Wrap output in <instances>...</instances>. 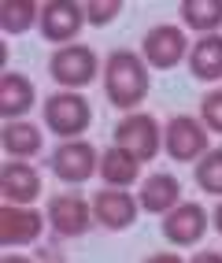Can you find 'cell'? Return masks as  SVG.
Listing matches in <instances>:
<instances>
[{
    "label": "cell",
    "mask_w": 222,
    "mask_h": 263,
    "mask_svg": "<svg viewBox=\"0 0 222 263\" xmlns=\"http://www.w3.org/2000/svg\"><path fill=\"white\" fill-rule=\"evenodd\" d=\"M104 93L115 108H123L133 115V108L148 97V67H145V56L130 48H118L108 56L104 63Z\"/></svg>",
    "instance_id": "6da1fadb"
},
{
    "label": "cell",
    "mask_w": 222,
    "mask_h": 263,
    "mask_svg": "<svg viewBox=\"0 0 222 263\" xmlns=\"http://www.w3.org/2000/svg\"><path fill=\"white\" fill-rule=\"evenodd\" d=\"M93 122V108L82 93H71V89H59L45 100V126L52 130L63 141H82V134L89 130Z\"/></svg>",
    "instance_id": "7a4b0ae2"
},
{
    "label": "cell",
    "mask_w": 222,
    "mask_h": 263,
    "mask_svg": "<svg viewBox=\"0 0 222 263\" xmlns=\"http://www.w3.org/2000/svg\"><path fill=\"white\" fill-rule=\"evenodd\" d=\"M100 71V60L96 52L89 45H63L56 48V56L48 60V74H52L56 85H63V89L78 93L82 85H89Z\"/></svg>",
    "instance_id": "3957f363"
},
{
    "label": "cell",
    "mask_w": 222,
    "mask_h": 263,
    "mask_svg": "<svg viewBox=\"0 0 222 263\" xmlns=\"http://www.w3.org/2000/svg\"><path fill=\"white\" fill-rule=\"evenodd\" d=\"M163 148L178 163H200L208 156V126L193 115H174L163 130Z\"/></svg>",
    "instance_id": "277c9868"
},
{
    "label": "cell",
    "mask_w": 222,
    "mask_h": 263,
    "mask_svg": "<svg viewBox=\"0 0 222 263\" xmlns=\"http://www.w3.org/2000/svg\"><path fill=\"white\" fill-rule=\"evenodd\" d=\"M115 148H123V152H130L133 160H152V156L159 152V145H163V134H159V122L152 119V115H145V111H133V115H126L123 122L115 126Z\"/></svg>",
    "instance_id": "5b68a950"
},
{
    "label": "cell",
    "mask_w": 222,
    "mask_h": 263,
    "mask_svg": "<svg viewBox=\"0 0 222 263\" xmlns=\"http://www.w3.org/2000/svg\"><path fill=\"white\" fill-rule=\"evenodd\" d=\"M48 167L59 182L67 185H82L93 178V171H100V152L89 141H63L52 156H48Z\"/></svg>",
    "instance_id": "8992f818"
},
{
    "label": "cell",
    "mask_w": 222,
    "mask_h": 263,
    "mask_svg": "<svg viewBox=\"0 0 222 263\" xmlns=\"http://www.w3.org/2000/svg\"><path fill=\"white\" fill-rule=\"evenodd\" d=\"M189 52V41H185V33L178 26H152L145 33V41H141V56L148 67H159V71H170V67H178L181 56Z\"/></svg>",
    "instance_id": "52a82bcc"
},
{
    "label": "cell",
    "mask_w": 222,
    "mask_h": 263,
    "mask_svg": "<svg viewBox=\"0 0 222 263\" xmlns=\"http://www.w3.org/2000/svg\"><path fill=\"white\" fill-rule=\"evenodd\" d=\"M85 23V4H74V0H52V4H41V33L45 41L52 45H74L78 30Z\"/></svg>",
    "instance_id": "ba28073f"
},
{
    "label": "cell",
    "mask_w": 222,
    "mask_h": 263,
    "mask_svg": "<svg viewBox=\"0 0 222 263\" xmlns=\"http://www.w3.org/2000/svg\"><path fill=\"white\" fill-rule=\"evenodd\" d=\"M45 219H48L56 237H82L89 230V222H93V208L85 204L78 193H59V197L48 200Z\"/></svg>",
    "instance_id": "9c48e42d"
},
{
    "label": "cell",
    "mask_w": 222,
    "mask_h": 263,
    "mask_svg": "<svg viewBox=\"0 0 222 263\" xmlns=\"http://www.w3.org/2000/svg\"><path fill=\"white\" fill-rule=\"evenodd\" d=\"M45 230V215L33 208H19V204H4L0 208V245H33Z\"/></svg>",
    "instance_id": "30bf717a"
},
{
    "label": "cell",
    "mask_w": 222,
    "mask_h": 263,
    "mask_svg": "<svg viewBox=\"0 0 222 263\" xmlns=\"http://www.w3.org/2000/svg\"><path fill=\"white\" fill-rule=\"evenodd\" d=\"M137 200L130 197L126 189H100L93 197V219L104 226V230H126L137 219Z\"/></svg>",
    "instance_id": "8fae6325"
},
{
    "label": "cell",
    "mask_w": 222,
    "mask_h": 263,
    "mask_svg": "<svg viewBox=\"0 0 222 263\" xmlns=\"http://www.w3.org/2000/svg\"><path fill=\"white\" fill-rule=\"evenodd\" d=\"M0 193H4L8 204L30 208L41 197V174L30 163H23V160H11V163H4V171H0Z\"/></svg>",
    "instance_id": "7c38bea8"
},
{
    "label": "cell",
    "mask_w": 222,
    "mask_h": 263,
    "mask_svg": "<svg viewBox=\"0 0 222 263\" xmlns=\"http://www.w3.org/2000/svg\"><path fill=\"white\" fill-rule=\"evenodd\" d=\"M204 230H208V212L193 200H185L170 215H163V237L170 245H196Z\"/></svg>",
    "instance_id": "4fadbf2b"
},
{
    "label": "cell",
    "mask_w": 222,
    "mask_h": 263,
    "mask_svg": "<svg viewBox=\"0 0 222 263\" xmlns=\"http://www.w3.org/2000/svg\"><path fill=\"white\" fill-rule=\"evenodd\" d=\"M137 204L145 208V212L152 215H170L174 208L181 204V185L174 174H152V178H145L141 193H137Z\"/></svg>",
    "instance_id": "5bb4252c"
},
{
    "label": "cell",
    "mask_w": 222,
    "mask_h": 263,
    "mask_svg": "<svg viewBox=\"0 0 222 263\" xmlns=\"http://www.w3.org/2000/svg\"><path fill=\"white\" fill-rule=\"evenodd\" d=\"M30 108H33V82L26 74L8 71L0 78V115L8 122H19Z\"/></svg>",
    "instance_id": "9a60e30c"
},
{
    "label": "cell",
    "mask_w": 222,
    "mask_h": 263,
    "mask_svg": "<svg viewBox=\"0 0 222 263\" xmlns=\"http://www.w3.org/2000/svg\"><path fill=\"white\" fill-rule=\"evenodd\" d=\"M137 174H141V160H133L130 152L115 145L108 152H100V178L108 182V189H126L137 182Z\"/></svg>",
    "instance_id": "2e32d148"
},
{
    "label": "cell",
    "mask_w": 222,
    "mask_h": 263,
    "mask_svg": "<svg viewBox=\"0 0 222 263\" xmlns=\"http://www.w3.org/2000/svg\"><path fill=\"white\" fill-rule=\"evenodd\" d=\"M189 67H193V78H200V82L222 78V37L218 33H208L189 48Z\"/></svg>",
    "instance_id": "e0dca14e"
},
{
    "label": "cell",
    "mask_w": 222,
    "mask_h": 263,
    "mask_svg": "<svg viewBox=\"0 0 222 263\" xmlns=\"http://www.w3.org/2000/svg\"><path fill=\"white\" fill-rule=\"evenodd\" d=\"M0 141H4V152L15 156V160L26 163V156H37L41 152V130L33 126V122H8L4 134H0Z\"/></svg>",
    "instance_id": "ac0fdd59"
},
{
    "label": "cell",
    "mask_w": 222,
    "mask_h": 263,
    "mask_svg": "<svg viewBox=\"0 0 222 263\" xmlns=\"http://www.w3.org/2000/svg\"><path fill=\"white\" fill-rule=\"evenodd\" d=\"M181 23L196 33H215L222 26V0H185L181 4Z\"/></svg>",
    "instance_id": "d6986e66"
},
{
    "label": "cell",
    "mask_w": 222,
    "mask_h": 263,
    "mask_svg": "<svg viewBox=\"0 0 222 263\" xmlns=\"http://www.w3.org/2000/svg\"><path fill=\"white\" fill-rule=\"evenodd\" d=\"M33 19H37V4L33 0H4L0 4V30L4 33H26L33 26Z\"/></svg>",
    "instance_id": "ffe728a7"
},
{
    "label": "cell",
    "mask_w": 222,
    "mask_h": 263,
    "mask_svg": "<svg viewBox=\"0 0 222 263\" xmlns=\"http://www.w3.org/2000/svg\"><path fill=\"white\" fill-rule=\"evenodd\" d=\"M196 185H200L204 193L222 197V148H211V152L196 163Z\"/></svg>",
    "instance_id": "44dd1931"
},
{
    "label": "cell",
    "mask_w": 222,
    "mask_h": 263,
    "mask_svg": "<svg viewBox=\"0 0 222 263\" xmlns=\"http://www.w3.org/2000/svg\"><path fill=\"white\" fill-rule=\"evenodd\" d=\"M200 122L211 134H222V89H211L200 100Z\"/></svg>",
    "instance_id": "7402d4cb"
},
{
    "label": "cell",
    "mask_w": 222,
    "mask_h": 263,
    "mask_svg": "<svg viewBox=\"0 0 222 263\" xmlns=\"http://www.w3.org/2000/svg\"><path fill=\"white\" fill-rule=\"evenodd\" d=\"M118 11H123V0H93L85 4V19L93 26H108L111 19H118Z\"/></svg>",
    "instance_id": "603a6c76"
},
{
    "label": "cell",
    "mask_w": 222,
    "mask_h": 263,
    "mask_svg": "<svg viewBox=\"0 0 222 263\" xmlns=\"http://www.w3.org/2000/svg\"><path fill=\"white\" fill-rule=\"evenodd\" d=\"M145 263H181V256H174V252H156V256H148Z\"/></svg>",
    "instance_id": "cb8c5ba5"
},
{
    "label": "cell",
    "mask_w": 222,
    "mask_h": 263,
    "mask_svg": "<svg viewBox=\"0 0 222 263\" xmlns=\"http://www.w3.org/2000/svg\"><path fill=\"white\" fill-rule=\"evenodd\" d=\"M189 263H222V252H196Z\"/></svg>",
    "instance_id": "d4e9b609"
},
{
    "label": "cell",
    "mask_w": 222,
    "mask_h": 263,
    "mask_svg": "<svg viewBox=\"0 0 222 263\" xmlns=\"http://www.w3.org/2000/svg\"><path fill=\"white\" fill-rule=\"evenodd\" d=\"M0 263H33V259H30V256H19V252H8Z\"/></svg>",
    "instance_id": "484cf974"
},
{
    "label": "cell",
    "mask_w": 222,
    "mask_h": 263,
    "mask_svg": "<svg viewBox=\"0 0 222 263\" xmlns=\"http://www.w3.org/2000/svg\"><path fill=\"white\" fill-rule=\"evenodd\" d=\"M215 230H218V234H222V204H218V208H215Z\"/></svg>",
    "instance_id": "4316f807"
}]
</instances>
